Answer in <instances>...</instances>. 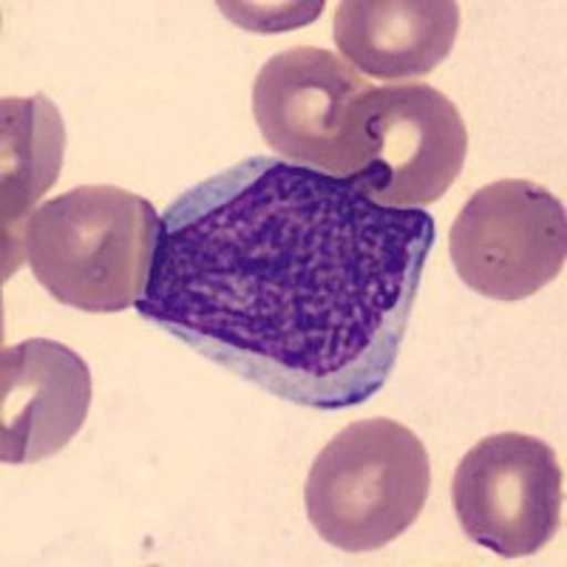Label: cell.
<instances>
[{
  "instance_id": "5b68a950",
  "label": "cell",
  "mask_w": 567,
  "mask_h": 567,
  "mask_svg": "<svg viewBox=\"0 0 567 567\" xmlns=\"http://www.w3.org/2000/svg\"><path fill=\"white\" fill-rule=\"evenodd\" d=\"M449 252L468 290L494 301H523L565 267V205L530 179L491 182L454 219Z\"/></svg>"
},
{
  "instance_id": "9c48e42d",
  "label": "cell",
  "mask_w": 567,
  "mask_h": 567,
  "mask_svg": "<svg viewBox=\"0 0 567 567\" xmlns=\"http://www.w3.org/2000/svg\"><path fill=\"white\" fill-rule=\"evenodd\" d=\"M457 32L452 0H343L336 12L338 52L378 80L432 74L452 54Z\"/></svg>"
},
{
  "instance_id": "3957f363",
  "label": "cell",
  "mask_w": 567,
  "mask_h": 567,
  "mask_svg": "<svg viewBox=\"0 0 567 567\" xmlns=\"http://www.w3.org/2000/svg\"><path fill=\"white\" fill-rule=\"evenodd\" d=\"M432 488L429 452L398 420H358L329 440L307 477V516L329 545L369 554L417 523Z\"/></svg>"
},
{
  "instance_id": "ba28073f",
  "label": "cell",
  "mask_w": 567,
  "mask_h": 567,
  "mask_svg": "<svg viewBox=\"0 0 567 567\" xmlns=\"http://www.w3.org/2000/svg\"><path fill=\"white\" fill-rule=\"evenodd\" d=\"M91 372L74 349L29 338L0 358V460L27 465L60 454L85 425Z\"/></svg>"
},
{
  "instance_id": "8992f818",
  "label": "cell",
  "mask_w": 567,
  "mask_h": 567,
  "mask_svg": "<svg viewBox=\"0 0 567 567\" xmlns=\"http://www.w3.org/2000/svg\"><path fill=\"white\" fill-rule=\"evenodd\" d=\"M452 505L460 528L480 548L505 559L534 556L561 528L559 457L530 434H491L460 460Z\"/></svg>"
},
{
  "instance_id": "6da1fadb",
  "label": "cell",
  "mask_w": 567,
  "mask_h": 567,
  "mask_svg": "<svg viewBox=\"0 0 567 567\" xmlns=\"http://www.w3.org/2000/svg\"><path fill=\"white\" fill-rule=\"evenodd\" d=\"M434 219L276 156L210 176L162 213L145 321L298 406H361L406 338Z\"/></svg>"
},
{
  "instance_id": "7a4b0ae2",
  "label": "cell",
  "mask_w": 567,
  "mask_h": 567,
  "mask_svg": "<svg viewBox=\"0 0 567 567\" xmlns=\"http://www.w3.org/2000/svg\"><path fill=\"white\" fill-rule=\"evenodd\" d=\"M159 227L148 199L114 185H83L29 216L23 256L65 307L123 312L148 290Z\"/></svg>"
},
{
  "instance_id": "277c9868",
  "label": "cell",
  "mask_w": 567,
  "mask_h": 567,
  "mask_svg": "<svg viewBox=\"0 0 567 567\" xmlns=\"http://www.w3.org/2000/svg\"><path fill=\"white\" fill-rule=\"evenodd\" d=\"M372 89L347 60L318 45H296L261 65L252 114L284 159L352 179L363 168L361 116Z\"/></svg>"
},
{
  "instance_id": "30bf717a",
  "label": "cell",
  "mask_w": 567,
  "mask_h": 567,
  "mask_svg": "<svg viewBox=\"0 0 567 567\" xmlns=\"http://www.w3.org/2000/svg\"><path fill=\"white\" fill-rule=\"evenodd\" d=\"M3 114V165H0V239H3V278L27 261L23 230L38 199L54 185L63 165V116L49 97H7Z\"/></svg>"
},
{
  "instance_id": "52a82bcc",
  "label": "cell",
  "mask_w": 567,
  "mask_h": 567,
  "mask_svg": "<svg viewBox=\"0 0 567 567\" xmlns=\"http://www.w3.org/2000/svg\"><path fill=\"white\" fill-rule=\"evenodd\" d=\"M363 168L354 187L381 207H423L454 185L468 154L457 105L425 83L381 85L363 100Z\"/></svg>"
}]
</instances>
